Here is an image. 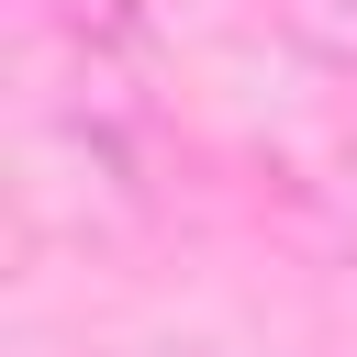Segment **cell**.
I'll return each instance as SVG.
<instances>
[{"instance_id":"obj_1","label":"cell","mask_w":357,"mask_h":357,"mask_svg":"<svg viewBox=\"0 0 357 357\" xmlns=\"http://www.w3.org/2000/svg\"><path fill=\"white\" fill-rule=\"evenodd\" d=\"M279 22H290L301 56H324V67L357 89V0H279Z\"/></svg>"}]
</instances>
